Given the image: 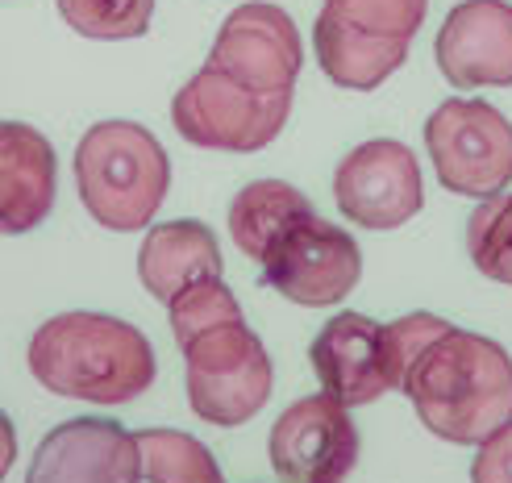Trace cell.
Wrapping results in <instances>:
<instances>
[{
    "mask_svg": "<svg viewBox=\"0 0 512 483\" xmlns=\"http://www.w3.org/2000/svg\"><path fill=\"white\" fill-rule=\"evenodd\" d=\"M271 467L284 483H346L358 463V425L329 392L288 404L271 425Z\"/></svg>",
    "mask_w": 512,
    "mask_h": 483,
    "instance_id": "cell-10",
    "label": "cell"
},
{
    "mask_svg": "<svg viewBox=\"0 0 512 483\" xmlns=\"http://www.w3.org/2000/svg\"><path fill=\"white\" fill-rule=\"evenodd\" d=\"M471 483H512V421L500 425L488 442H479Z\"/></svg>",
    "mask_w": 512,
    "mask_h": 483,
    "instance_id": "cell-22",
    "label": "cell"
},
{
    "mask_svg": "<svg viewBox=\"0 0 512 483\" xmlns=\"http://www.w3.org/2000/svg\"><path fill=\"white\" fill-rule=\"evenodd\" d=\"M63 21L92 42H130L150 30L155 0H55Z\"/></svg>",
    "mask_w": 512,
    "mask_h": 483,
    "instance_id": "cell-20",
    "label": "cell"
},
{
    "mask_svg": "<svg viewBox=\"0 0 512 483\" xmlns=\"http://www.w3.org/2000/svg\"><path fill=\"white\" fill-rule=\"evenodd\" d=\"M334 200L346 221L363 225V230H400L425 205L421 163L404 142H363L338 163Z\"/></svg>",
    "mask_w": 512,
    "mask_h": 483,
    "instance_id": "cell-9",
    "label": "cell"
},
{
    "mask_svg": "<svg viewBox=\"0 0 512 483\" xmlns=\"http://www.w3.org/2000/svg\"><path fill=\"white\" fill-rule=\"evenodd\" d=\"M59 155L34 125L0 121V234H30L50 217Z\"/></svg>",
    "mask_w": 512,
    "mask_h": 483,
    "instance_id": "cell-15",
    "label": "cell"
},
{
    "mask_svg": "<svg viewBox=\"0 0 512 483\" xmlns=\"http://www.w3.org/2000/svg\"><path fill=\"white\" fill-rule=\"evenodd\" d=\"M425 146L446 192L483 200L512 180V121L488 100L454 96L425 121Z\"/></svg>",
    "mask_w": 512,
    "mask_h": 483,
    "instance_id": "cell-7",
    "label": "cell"
},
{
    "mask_svg": "<svg viewBox=\"0 0 512 483\" xmlns=\"http://www.w3.org/2000/svg\"><path fill=\"white\" fill-rule=\"evenodd\" d=\"M34 379L67 400L130 404L159 375L155 346L138 325L109 313H59L30 338Z\"/></svg>",
    "mask_w": 512,
    "mask_h": 483,
    "instance_id": "cell-2",
    "label": "cell"
},
{
    "mask_svg": "<svg viewBox=\"0 0 512 483\" xmlns=\"http://www.w3.org/2000/svg\"><path fill=\"white\" fill-rule=\"evenodd\" d=\"M134 438L146 483H225L213 450L184 429H142Z\"/></svg>",
    "mask_w": 512,
    "mask_h": 483,
    "instance_id": "cell-18",
    "label": "cell"
},
{
    "mask_svg": "<svg viewBox=\"0 0 512 483\" xmlns=\"http://www.w3.org/2000/svg\"><path fill=\"white\" fill-rule=\"evenodd\" d=\"M292 117V96H254L229 75L204 63L171 100V125L179 138L204 150H250L271 146Z\"/></svg>",
    "mask_w": 512,
    "mask_h": 483,
    "instance_id": "cell-6",
    "label": "cell"
},
{
    "mask_svg": "<svg viewBox=\"0 0 512 483\" xmlns=\"http://www.w3.org/2000/svg\"><path fill=\"white\" fill-rule=\"evenodd\" d=\"M25 483H142L138 438L113 417H75L38 442Z\"/></svg>",
    "mask_w": 512,
    "mask_h": 483,
    "instance_id": "cell-13",
    "label": "cell"
},
{
    "mask_svg": "<svg viewBox=\"0 0 512 483\" xmlns=\"http://www.w3.org/2000/svg\"><path fill=\"white\" fill-rule=\"evenodd\" d=\"M13 459H17V429H13V417L0 409V483L13 471Z\"/></svg>",
    "mask_w": 512,
    "mask_h": 483,
    "instance_id": "cell-23",
    "label": "cell"
},
{
    "mask_svg": "<svg viewBox=\"0 0 512 483\" xmlns=\"http://www.w3.org/2000/svg\"><path fill=\"white\" fill-rule=\"evenodd\" d=\"M142 288L155 300H171L196 279L221 275V246L204 221H163L150 225L138 250Z\"/></svg>",
    "mask_w": 512,
    "mask_h": 483,
    "instance_id": "cell-16",
    "label": "cell"
},
{
    "mask_svg": "<svg viewBox=\"0 0 512 483\" xmlns=\"http://www.w3.org/2000/svg\"><path fill=\"white\" fill-rule=\"evenodd\" d=\"M363 275V250L342 225L309 217L271 250L263 263V284L304 309L342 304Z\"/></svg>",
    "mask_w": 512,
    "mask_h": 483,
    "instance_id": "cell-11",
    "label": "cell"
},
{
    "mask_svg": "<svg viewBox=\"0 0 512 483\" xmlns=\"http://www.w3.org/2000/svg\"><path fill=\"white\" fill-rule=\"evenodd\" d=\"M429 0H325L313 46L338 88L371 92L404 67Z\"/></svg>",
    "mask_w": 512,
    "mask_h": 483,
    "instance_id": "cell-4",
    "label": "cell"
},
{
    "mask_svg": "<svg viewBox=\"0 0 512 483\" xmlns=\"http://www.w3.org/2000/svg\"><path fill=\"white\" fill-rule=\"evenodd\" d=\"M309 217H317V209L296 184L254 180L234 196V205H229V238L238 242L246 259L263 267L271 259V250Z\"/></svg>",
    "mask_w": 512,
    "mask_h": 483,
    "instance_id": "cell-17",
    "label": "cell"
},
{
    "mask_svg": "<svg viewBox=\"0 0 512 483\" xmlns=\"http://www.w3.org/2000/svg\"><path fill=\"white\" fill-rule=\"evenodd\" d=\"M400 392L413 400L433 438L479 446L512 421V354L492 338L442 321L413 350Z\"/></svg>",
    "mask_w": 512,
    "mask_h": 483,
    "instance_id": "cell-1",
    "label": "cell"
},
{
    "mask_svg": "<svg viewBox=\"0 0 512 483\" xmlns=\"http://www.w3.org/2000/svg\"><path fill=\"white\" fill-rule=\"evenodd\" d=\"M467 254L479 275L512 288V192L483 196L467 217Z\"/></svg>",
    "mask_w": 512,
    "mask_h": 483,
    "instance_id": "cell-19",
    "label": "cell"
},
{
    "mask_svg": "<svg viewBox=\"0 0 512 483\" xmlns=\"http://www.w3.org/2000/svg\"><path fill=\"white\" fill-rule=\"evenodd\" d=\"M313 371L321 388L346 409L375 404L379 396L400 392V354L388 334L367 313H338L321 325V334L309 346Z\"/></svg>",
    "mask_w": 512,
    "mask_h": 483,
    "instance_id": "cell-12",
    "label": "cell"
},
{
    "mask_svg": "<svg viewBox=\"0 0 512 483\" xmlns=\"http://www.w3.org/2000/svg\"><path fill=\"white\" fill-rule=\"evenodd\" d=\"M167 317H171L175 342H188L192 334H200V329H209L217 321L242 317V304H238L234 292L225 288L221 275H209V279H196V284H188L184 292H175L167 300Z\"/></svg>",
    "mask_w": 512,
    "mask_h": 483,
    "instance_id": "cell-21",
    "label": "cell"
},
{
    "mask_svg": "<svg viewBox=\"0 0 512 483\" xmlns=\"http://www.w3.org/2000/svg\"><path fill=\"white\" fill-rule=\"evenodd\" d=\"M433 55L454 88H512V5L458 0L442 21Z\"/></svg>",
    "mask_w": 512,
    "mask_h": 483,
    "instance_id": "cell-14",
    "label": "cell"
},
{
    "mask_svg": "<svg viewBox=\"0 0 512 483\" xmlns=\"http://www.w3.org/2000/svg\"><path fill=\"white\" fill-rule=\"evenodd\" d=\"M179 350H184L188 404L200 421L234 429L263 413L275 371L267 346L242 317L200 329L188 342H179Z\"/></svg>",
    "mask_w": 512,
    "mask_h": 483,
    "instance_id": "cell-5",
    "label": "cell"
},
{
    "mask_svg": "<svg viewBox=\"0 0 512 483\" xmlns=\"http://www.w3.org/2000/svg\"><path fill=\"white\" fill-rule=\"evenodd\" d=\"M75 188L96 225L138 234L167 200L171 159L146 125L96 121L75 146Z\"/></svg>",
    "mask_w": 512,
    "mask_h": 483,
    "instance_id": "cell-3",
    "label": "cell"
},
{
    "mask_svg": "<svg viewBox=\"0 0 512 483\" xmlns=\"http://www.w3.org/2000/svg\"><path fill=\"white\" fill-rule=\"evenodd\" d=\"M204 63L254 96H292L296 75L304 67L300 30L271 0H250L221 21Z\"/></svg>",
    "mask_w": 512,
    "mask_h": 483,
    "instance_id": "cell-8",
    "label": "cell"
}]
</instances>
